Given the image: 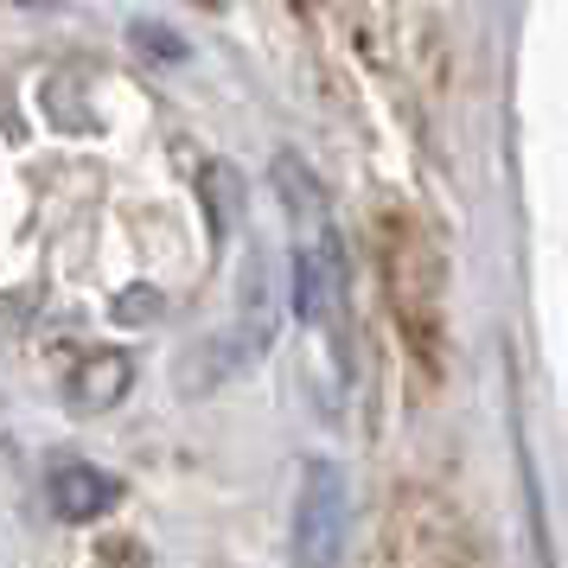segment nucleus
<instances>
[{"mask_svg":"<svg viewBox=\"0 0 568 568\" xmlns=\"http://www.w3.org/2000/svg\"><path fill=\"white\" fill-rule=\"evenodd\" d=\"M282 192H287V217H294V313H301L307 326H320V320L338 313L345 256H338L326 199H320V185L307 180V166L294 154H282Z\"/></svg>","mask_w":568,"mask_h":568,"instance_id":"1","label":"nucleus"},{"mask_svg":"<svg viewBox=\"0 0 568 568\" xmlns=\"http://www.w3.org/2000/svg\"><path fill=\"white\" fill-rule=\"evenodd\" d=\"M134 39H141L148 52H160V58H185V39H166V32H160V27H148V20L134 27Z\"/></svg>","mask_w":568,"mask_h":568,"instance_id":"4","label":"nucleus"},{"mask_svg":"<svg viewBox=\"0 0 568 568\" xmlns=\"http://www.w3.org/2000/svg\"><path fill=\"white\" fill-rule=\"evenodd\" d=\"M45 491H52V511L71 517V524H83V517H103L115 498H122V486L109 479L103 466L90 460H58L52 479H45Z\"/></svg>","mask_w":568,"mask_h":568,"instance_id":"3","label":"nucleus"},{"mask_svg":"<svg viewBox=\"0 0 568 568\" xmlns=\"http://www.w3.org/2000/svg\"><path fill=\"white\" fill-rule=\"evenodd\" d=\"M199 7H217V0H199Z\"/></svg>","mask_w":568,"mask_h":568,"instance_id":"5","label":"nucleus"},{"mask_svg":"<svg viewBox=\"0 0 568 568\" xmlns=\"http://www.w3.org/2000/svg\"><path fill=\"white\" fill-rule=\"evenodd\" d=\"M345 524H352V486L333 460H307L301 473V498H294V562L301 568H333L345 549Z\"/></svg>","mask_w":568,"mask_h":568,"instance_id":"2","label":"nucleus"}]
</instances>
